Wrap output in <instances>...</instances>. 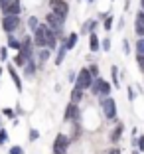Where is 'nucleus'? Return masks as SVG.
I'll return each mask as SVG.
<instances>
[{
  "label": "nucleus",
  "instance_id": "obj_27",
  "mask_svg": "<svg viewBox=\"0 0 144 154\" xmlns=\"http://www.w3.org/2000/svg\"><path fill=\"white\" fill-rule=\"evenodd\" d=\"M136 51H138V54H144V38H140V40L136 42Z\"/></svg>",
  "mask_w": 144,
  "mask_h": 154
},
{
  "label": "nucleus",
  "instance_id": "obj_43",
  "mask_svg": "<svg viewBox=\"0 0 144 154\" xmlns=\"http://www.w3.org/2000/svg\"><path fill=\"white\" fill-rule=\"evenodd\" d=\"M132 154H138V152H132Z\"/></svg>",
  "mask_w": 144,
  "mask_h": 154
},
{
  "label": "nucleus",
  "instance_id": "obj_26",
  "mask_svg": "<svg viewBox=\"0 0 144 154\" xmlns=\"http://www.w3.org/2000/svg\"><path fill=\"white\" fill-rule=\"evenodd\" d=\"M136 61H138V67H140V71L144 73V54H138V55H136Z\"/></svg>",
  "mask_w": 144,
  "mask_h": 154
},
{
  "label": "nucleus",
  "instance_id": "obj_21",
  "mask_svg": "<svg viewBox=\"0 0 144 154\" xmlns=\"http://www.w3.org/2000/svg\"><path fill=\"white\" fill-rule=\"evenodd\" d=\"M95 26H97V22H95V20H89V22H85V26H83V32L91 34L95 30Z\"/></svg>",
  "mask_w": 144,
  "mask_h": 154
},
{
  "label": "nucleus",
  "instance_id": "obj_33",
  "mask_svg": "<svg viewBox=\"0 0 144 154\" xmlns=\"http://www.w3.org/2000/svg\"><path fill=\"white\" fill-rule=\"evenodd\" d=\"M89 71H91V75H93V77H99V67H97L95 63L89 67Z\"/></svg>",
  "mask_w": 144,
  "mask_h": 154
},
{
  "label": "nucleus",
  "instance_id": "obj_14",
  "mask_svg": "<svg viewBox=\"0 0 144 154\" xmlns=\"http://www.w3.org/2000/svg\"><path fill=\"white\" fill-rule=\"evenodd\" d=\"M109 93H111V83H107L103 79V81H101V87H99V93H97V95L99 97H109Z\"/></svg>",
  "mask_w": 144,
  "mask_h": 154
},
{
  "label": "nucleus",
  "instance_id": "obj_3",
  "mask_svg": "<svg viewBox=\"0 0 144 154\" xmlns=\"http://www.w3.org/2000/svg\"><path fill=\"white\" fill-rule=\"evenodd\" d=\"M63 22H65V18H61V16H57L55 12H50L47 16H45V24L51 28L55 32V36H59L61 34V30H63Z\"/></svg>",
  "mask_w": 144,
  "mask_h": 154
},
{
  "label": "nucleus",
  "instance_id": "obj_34",
  "mask_svg": "<svg viewBox=\"0 0 144 154\" xmlns=\"http://www.w3.org/2000/svg\"><path fill=\"white\" fill-rule=\"evenodd\" d=\"M4 115H6L8 119H12V121H14V111H12V109H4ZM14 122H16V121H14Z\"/></svg>",
  "mask_w": 144,
  "mask_h": 154
},
{
  "label": "nucleus",
  "instance_id": "obj_10",
  "mask_svg": "<svg viewBox=\"0 0 144 154\" xmlns=\"http://www.w3.org/2000/svg\"><path fill=\"white\" fill-rule=\"evenodd\" d=\"M63 121H79V109H77V103H69L65 115H63Z\"/></svg>",
  "mask_w": 144,
  "mask_h": 154
},
{
  "label": "nucleus",
  "instance_id": "obj_23",
  "mask_svg": "<svg viewBox=\"0 0 144 154\" xmlns=\"http://www.w3.org/2000/svg\"><path fill=\"white\" fill-rule=\"evenodd\" d=\"M47 57H50V50H47V48H41V51H40V61L44 63V61H47Z\"/></svg>",
  "mask_w": 144,
  "mask_h": 154
},
{
  "label": "nucleus",
  "instance_id": "obj_42",
  "mask_svg": "<svg viewBox=\"0 0 144 154\" xmlns=\"http://www.w3.org/2000/svg\"><path fill=\"white\" fill-rule=\"evenodd\" d=\"M87 2H93V0H87Z\"/></svg>",
  "mask_w": 144,
  "mask_h": 154
},
{
  "label": "nucleus",
  "instance_id": "obj_24",
  "mask_svg": "<svg viewBox=\"0 0 144 154\" xmlns=\"http://www.w3.org/2000/svg\"><path fill=\"white\" fill-rule=\"evenodd\" d=\"M28 26H30V30H36V28L40 26V22H38L36 16H30V20H28Z\"/></svg>",
  "mask_w": 144,
  "mask_h": 154
},
{
  "label": "nucleus",
  "instance_id": "obj_44",
  "mask_svg": "<svg viewBox=\"0 0 144 154\" xmlns=\"http://www.w3.org/2000/svg\"><path fill=\"white\" fill-rule=\"evenodd\" d=\"M0 128H2V125H0Z\"/></svg>",
  "mask_w": 144,
  "mask_h": 154
},
{
  "label": "nucleus",
  "instance_id": "obj_1",
  "mask_svg": "<svg viewBox=\"0 0 144 154\" xmlns=\"http://www.w3.org/2000/svg\"><path fill=\"white\" fill-rule=\"evenodd\" d=\"M34 44L38 48H47V50H55L57 48V36L47 24H41L34 30Z\"/></svg>",
  "mask_w": 144,
  "mask_h": 154
},
{
  "label": "nucleus",
  "instance_id": "obj_15",
  "mask_svg": "<svg viewBox=\"0 0 144 154\" xmlns=\"http://www.w3.org/2000/svg\"><path fill=\"white\" fill-rule=\"evenodd\" d=\"M75 44H77V34L71 32V34H69V38L63 42V45H65L67 50H73V48H75Z\"/></svg>",
  "mask_w": 144,
  "mask_h": 154
},
{
  "label": "nucleus",
  "instance_id": "obj_5",
  "mask_svg": "<svg viewBox=\"0 0 144 154\" xmlns=\"http://www.w3.org/2000/svg\"><path fill=\"white\" fill-rule=\"evenodd\" d=\"M101 109H103L107 119H115L117 117V103L111 97H101Z\"/></svg>",
  "mask_w": 144,
  "mask_h": 154
},
{
  "label": "nucleus",
  "instance_id": "obj_22",
  "mask_svg": "<svg viewBox=\"0 0 144 154\" xmlns=\"http://www.w3.org/2000/svg\"><path fill=\"white\" fill-rule=\"evenodd\" d=\"M111 73H113V83H115V87L118 89V69H117V65H113V67H111Z\"/></svg>",
  "mask_w": 144,
  "mask_h": 154
},
{
  "label": "nucleus",
  "instance_id": "obj_40",
  "mask_svg": "<svg viewBox=\"0 0 144 154\" xmlns=\"http://www.w3.org/2000/svg\"><path fill=\"white\" fill-rule=\"evenodd\" d=\"M140 4H142V8H144V0H140Z\"/></svg>",
  "mask_w": 144,
  "mask_h": 154
},
{
  "label": "nucleus",
  "instance_id": "obj_4",
  "mask_svg": "<svg viewBox=\"0 0 144 154\" xmlns=\"http://www.w3.org/2000/svg\"><path fill=\"white\" fill-rule=\"evenodd\" d=\"M18 26H20V16L4 14V18H2V30H4L6 34H14Z\"/></svg>",
  "mask_w": 144,
  "mask_h": 154
},
{
  "label": "nucleus",
  "instance_id": "obj_8",
  "mask_svg": "<svg viewBox=\"0 0 144 154\" xmlns=\"http://www.w3.org/2000/svg\"><path fill=\"white\" fill-rule=\"evenodd\" d=\"M22 12V2L20 0H8L4 6H2V14H14V16H20Z\"/></svg>",
  "mask_w": 144,
  "mask_h": 154
},
{
  "label": "nucleus",
  "instance_id": "obj_35",
  "mask_svg": "<svg viewBox=\"0 0 144 154\" xmlns=\"http://www.w3.org/2000/svg\"><path fill=\"white\" fill-rule=\"evenodd\" d=\"M103 50H105V51L111 50V40H103Z\"/></svg>",
  "mask_w": 144,
  "mask_h": 154
},
{
  "label": "nucleus",
  "instance_id": "obj_39",
  "mask_svg": "<svg viewBox=\"0 0 144 154\" xmlns=\"http://www.w3.org/2000/svg\"><path fill=\"white\" fill-rule=\"evenodd\" d=\"M6 2H8V0H0V6H4Z\"/></svg>",
  "mask_w": 144,
  "mask_h": 154
},
{
  "label": "nucleus",
  "instance_id": "obj_7",
  "mask_svg": "<svg viewBox=\"0 0 144 154\" xmlns=\"http://www.w3.org/2000/svg\"><path fill=\"white\" fill-rule=\"evenodd\" d=\"M50 6H51V12H55L57 16H61V18H67L69 6H67L65 0H50Z\"/></svg>",
  "mask_w": 144,
  "mask_h": 154
},
{
  "label": "nucleus",
  "instance_id": "obj_37",
  "mask_svg": "<svg viewBox=\"0 0 144 154\" xmlns=\"http://www.w3.org/2000/svg\"><path fill=\"white\" fill-rule=\"evenodd\" d=\"M107 154H121V150L118 148H111V150H107Z\"/></svg>",
  "mask_w": 144,
  "mask_h": 154
},
{
  "label": "nucleus",
  "instance_id": "obj_19",
  "mask_svg": "<svg viewBox=\"0 0 144 154\" xmlns=\"http://www.w3.org/2000/svg\"><path fill=\"white\" fill-rule=\"evenodd\" d=\"M24 71H26V75H34V71H36V65H34V61L32 59H28L26 65H24Z\"/></svg>",
  "mask_w": 144,
  "mask_h": 154
},
{
  "label": "nucleus",
  "instance_id": "obj_11",
  "mask_svg": "<svg viewBox=\"0 0 144 154\" xmlns=\"http://www.w3.org/2000/svg\"><path fill=\"white\" fill-rule=\"evenodd\" d=\"M134 32L138 34L140 38H144V10H140L136 14V22H134Z\"/></svg>",
  "mask_w": 144,
  "mask_h": 154
},
{
  "label": "nucleus",
  "instance_id": "obj_32",
  "mask_svg": "<svg viewBox=\"0 0 144 154\" xmlns=\"http://www.w3.org/2000/svg\"><path fill=\"white\" fill-rule=\"evenodd\" d=\"M38 138H40V132H38L36 128H32L30 131V140H38Z\"/></svg>",
  "mask_w": 144,
  "mask_h": 154
},
{
  "label": "nucleus",
  "instance_id": "obj_36",
  "mask_svg": "<svg viewBox=\"0 0 144 154\" xmlns=\"http://www.w3.org/2000/svg\"><path fill=\"white\" fill-rule=\"evenodd\" d=\"M138 148L144 150V136H140V138H138Z\"/></svg>",
  "mask_w": 144,
  "mask_h": 154
},
{
  "label": "nucleus",
  "instance_id": "obj_6",
  "mask_svg": "<svg viewBox=\"0 0 144 154\" xmlns=\"http://www.w3.org/2000/svg\"><path fill=\"white\" fill-rule=\"evenodd\" d=\"M69 148V136L67 134H57L54 140V154H65Z\"/></svg>",
  "mask_w": 144,
  "mask_h": 154
},
{
  "label": "nucleus",
  "instance_id": "obj_41",
  "mask_svg": "<svg viewBox=\"0 0 144 154\" xmlns=\"http://www.w3.org/2000/svg\"><path fill=\"white\" fill-rule=\"evenodd\" d=\"M0 77H2V69H0Z\"/></svg>",
  "mask_w": 144,
  "mask_h": 154
},
{
  "label": "nucleus",
  "instance_id": "obj_38",
  "mask_svg": "<svg viewBox=\"0 0 144 154\" xmlns=\"http://www.w3.org/2000/svg\"><path fill=\"white\" fill-rule=\"evenodd\" d=\"M134 97H136V93H134V91H132V87H130V91H128V99H134Z\"/></svg>",
  "mask_w": 144,
  "mask_h": 154
},
{
  "label": "nucleus",
  "instance_id": "obj_9",
  "mask_svg": "<svg viewBox=\"0 0 144 154\" xmlns=\"http://www.w3.org/2000/svg\"><path fill=\"white\" fill-rule=\"evenodd\" d=\"M20 54L24 55L26 59H32V51H34V40L32 38H26V40L20 42Z\"/></svg>",
  "mask_w": 144,
  "mask_h": 154
},
{
  "label": "nucleus",
  "instance_id": "obj_12",
  "mask_svg": "<svg viewBox=\"0 0 144 154\" xmlns=\"http://www.w3.org/2000/svg\"><path fill=\"white\" fill-rule=\"evenodd\" d=\"M8 73H10V77H12V81H14V85H16V89L22 91V79H20V75L16 73L14 65H8Z\"/></svg>",
  "mask_w": 144,
  "mask_h": 154
},
{
  "label": "nucleus",
  "instance_id": "obj_29",
  "mask_svg": "<svg viewBox=\"0 0 144 154\" xmlns=\"http://www.w3.org/2000/svg\"><path fill=\"white\" fill-rule=\"evenodd\" d=\"M6 140H8V132H6L4 128H0V144H4Z\"/></svg>",
  "mask_w": 144,
  "mask_h": 154
},
{
  "label": "nucleus",
  "instance_id": "obj_17",
  "mask_svg": "<svg viewBox=\"0 0 144 154\" xmlns=\"http://www.w3.org/2000/svg\"><path fill=\"white\" fill-rule=\"evenodd\" d=\"M6 48H10V50H20V40H16L12 34H8V44H6Z\"/></svg>",
  "mask_w": 144,
  "mask_h": 154
},
{
  "label": "nucleus",
  "instance_id": "obj_13",
  "mask_svg": "<svg viewBox=\"0 0 144 154\" xmlns=\"http://www.w3.org/2000/svg\"><path fill=\"white\" fill-rule=\"evenodd\" d=\"M89 48H91V51H99L101 50L99 38H97V34H93V32H91V36H89Z\"/></svg>",
  "mask_w": 144,
  "mask_h": 154
},
{
  "label": "nucleus",
  "instance_id": "obj_30",
  "mask_svg": "<svg viewBox=\"0 0 144 154\" xmlns=\"http://www.w3.org/2000/svg\"><path fill=\"white\" fill-rule=\"evenodd\" d=\"M0 59H2V61L8 59V48H0Z\"/></svg>",
  "mask_w": 144,
  "mask_h": 154
},
{
  "label": "nucleus",
  "instance_id": "obj_18",
  "mask_svg": "<svg viewBox=\"0 0 144 154\" xmlns=\"http://www.w3.org/2000/svg\"><path fill=\"white\" fill-rule=\"evenodd\" d=\"M65 54H67V48L61 44V48H59V51H57V57H55V63L57 65H61V61L65 59Z\"/></svg>",
  "mask_w": 144,
  "mask_h": 154
},
{
  "label": "nucleus",
  "instance_id": "obj_16",
  "mask_svg": "<svg viewBox=\"0 0 144 154\" xmlns=\"http://www.w3.org/2000/svg\"><path fill=\"white\" fill-rule=\"evenodd\" d=\"M121 134H122V125H118L117 128H113V132H111L109 138H111V142H118L121 140Z\"/></svg>",
  "mask_w": 144,
  "mask_h": 154
},
{
  "label": "nucleus",
  "instance_id": "obj_20",
  "mask_svg": "<svg viewBox=\"0 0 144 154\" xmlns=\"http://www.w3.org/2000/svg\"><path fill=\"white\" fill-rule=\"evenodd\" d=\"M81 95H83V91L75 87V89L71 91V103H79V101H81Z\"/></svg>",
  "mask_w": 144,
  "mask_h": 154
},
{
  "label": "nucleus",
  "instance_id": "obj_2",
  "mask_svg": "<svg viewBox=\"0 0 144 154\" xmlns=\"http://www.w3.org/2000/svg\"><path fill=\"white\" fill-rule=\"evenodd\" d=\"M93 79H95V77L91 75L89 67H83L81 71L77 73V77H75V87H77V89H81V91H85V89H89V87H91Z\"/></svg>",
  "mask_w": 144,
  "mask_h": 154
},
{
  "label": "nucleus",
  "instance_id": "obj_28",
  "mask_svg": "<svg viewBox=\"0 0 144 154\" xmlns=\"http://www.w3.org/2000/svg\"><path fill=\"white\" fill-rule=\"evenodd\" d=\"M103 28H105V30H111V28H113V18H111V16H107V18H105Z\"/></svg>",
  "mask_w": 144,
  "mask_h": 154
},
{
  "label": "nucleus",
  "instance_id": "obj_25",
  "mask_svg": "<svg viewBox=\"0 0 144 154\" xmlns=\"http://www.w3.org/2000/svg\"><path fill=\"white\" fill-rule=\"evenodd\" d=\"M26 61H28V59L24 57V55L20 54V51H18V55L14 57V63H16V65H26Z\"/></svg>",
  "mask_w": 144,
  "mask_h": 154
},
{
  "label": "nucleus",
  "instance_id": "obj_31",
  "mask_svg": "<svg viewBox=\"0 0 144 154\" xmlns=\"http://www.w3.org/2000/svg\"><path fill=\"white\" fill-rule=\"evenodd\" d=\"M8 154H24V150H22V146H12Z\"/></svg>",
  "mask_w": 144,
  "mask_h": 154
}]
</instances>
